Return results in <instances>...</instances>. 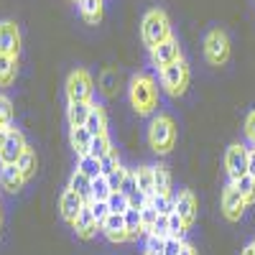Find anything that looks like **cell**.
Instances as JSON below:
<instances>
[{
    "instance_id": "cell-1",
    "label": "cell",
    "mask_w": 255,
    "mask_h": 255,
    "mask_svg": "<svg viewBox=\"0 0 255 255\" xmlns=\"http://www.w3.org/2000/svg\"><path fill=\"white\" fill-rule=\"evenodd\" d=\"M128 95H130V105L138 115H153L158 108V87L156 79L148 74H135L130 79V87H128Z\"/></svg>"
},
{
    "instance_id": "cell-2",
    "label": "cell",
    "mask_w": 255,
    "mask_h": 255,
    "mask_svg": "<svg viewBox=\"0 0 255 255\" xmlns=\"http://www.w3.org/2000/svg\"><path fill=\"white\" fill-rule=\"evenodd\" d=\"M148 145L158 156L171 153V148L176 145V123L171 115L158 113L151 118V123H148Z\"/></svg>"
},
{
    "instance_id": "cell-3",
    "label": "cell",
    "mask_w": 255,
    "mask_h": 255,
    "mask_svg": "<svg viewBox=\"0 0 255 255\" xmlns=\"http://www.w3.org/2000/svg\"><path fill=\"white\" fill-rule=\"evenodd\" d=\"M140 38L148 49H153L163 41L171 38V20L161 8H151L143 15V23H140Z\"/></svg>"
},
{
    "instance_id": "cell-4",
    "label": "cell",
    "mask_w": 255,
    "mask_h": 255,
    "mask_svg": "<svg viewBox=\"0 0 255 255\" xmlns=\"http://www.w3.org/2000/svg\"><path fill=\"white\" fill-rule=\"evenodd\" d=\"M189 64L184 59L174 61V64H168V67H163L158 72V79H161V87L171 95V97H181L189 87Z\"/></svg>"
},
{
    "instance_id": "cell-5",
    "label": "cell",
    "mask_w": 255,
    "mask_h": 255,
    "mask_svg": "<svg viewBox=\"0 0 255 255\" xmlns=\"http://www.w3.org/2000/svg\"><path fill=\"white\" fill-rule=\"evenodd\" d=\"M250 158H253V151L248 148V143H232L227 148V153H225V168H227V179L232 184L250 171Z\"/></svg>"
},
{
    "instance_id": "cell-6",
    "label": "cell",
    "mask_w": 255,
    "mask_h": 255,
    "mask_svg": "<svg viewBox=\"0 0 255 255\" xmlns=\"http://www.w3.org/2000/svg\"><path fill=\"white\" fill-rule=\"evenodd\" d=\"M204 59L212 67H222L230 59V38L222 28H212L204 36Z\"/></svg>"
},
{
    "instance_id": "cell-7",
    "label": "cell",
    "mask_w": 255,
    "mask_h": 255,
    "mask_svg": "<svg viewBox=\"0 0 255 255\" xmlns=\"http://www.w3.org/2000/svg\"><path fill=\"white\" fill-rule=\"evenodd\" d=\"M95 82L87 69H74L67 77V100L69 102H92Z\"/></svg>"
},
{
    "instance_id": "cell-8",
    "label": "cell",
    "mask_w": 255,
    "mask_h": 255,
    "mask_svg": "<svg viewBox=\"0 0 255 255\" xmlns=\"http://www.w3.org/2000/svg\"><path fill=\"white\" fill-rule=\"evenodd\" d=\"M245 209H248V199L238 191L235 184H227L222 189V215L227 222H240V217L245 215Z\"/></svg>"
},
{
    "instance_id": "cell-9",
    "label": "cell",
    "mask_w": 255,
    "mask_h": 255,
    "mask_svg": "<svg viewBox=\"0 0 255 255\" xmlns=\"http://www.w3.org/2000/svg\"><path fill=\"white\" fill-rule=\"evenodd\" d=\"M148 54H151V64H153L158 72H161L163 67H168V64L184 59V56H181V46H179V41H176L174 36L168 38V41H163V44L148 49Z\"/></svg>"
},
{
    "instance_id": "cell-10",
    "label": "cell",
    "mask_w": 255,
    "mask_h": 255,
    "mask_svg": "<svg viewBox=\"0 0 255 255\" xmlns=\"http://www.w3.org/2000/svg\"><path fill=\"white\" fill-rule=\"evenodd\" d=\"M28 148L23 133L18 130V128H10L8 130V138L3 143V148H0V166H5V163H18V158L23 156V151Z\"/></svg>"
},
{
    "instance_id": "cell-11",
    "label": "cell",
    "mask_w": 255,
    "mask_h": 255,
    "mask_svg": "<svg viewBox=\"0 0 255 255\" xmlns=\"http://www.w3.org/2000/svg\"><path fill=\"white\" fill-rule=\"evenodd\" d=\"M84 204H87V202H84L74 189H69V186H67V189L61 191V197H59V212H61V220L67 222V225H72V222L79 217V212L84 209Z\"/></svg>"
},
{
    "instance_id": "cell-12",
    "label": "cell",
    "mask_w": 255,
    "mask_h": 255,
    "mask_svg": "<svg viewBox=\"0 0 255 255\" xmlns=\"http://www.w3.org/2000/svg\"><path fill=\"white\" fill-rule=\"evenodd\" d=\"M20 51V31L13 20H0V54L18 56Z\"/></svg>"
},
{
    "instance_id": "cell-13",
    "label": "cell",
    "mask_w": 255,
    "mask_h": 255,
    "mask_svg": "<svg viewBox=\"0 0 255 255\" xmlns=\"http://www.w3.org/2000/svg\"><path fill=\"white\" fill-rule=\"evenodd\" d=\"M72 230L77 232L79 240H92L97 232H100V225H97V220L92 215V207L90 204H84V209L79 212V217L72 222Z\"/></svg>"
},
{
    "instance_id": "cell-14",
    "label": "cell",
    "mask_w": 255,
    "mask_h": 255,
    "mask_svg": "<svg viewBox=\"0 0 255 255\" xmlns=\"http://www.w3.org/2000/svg\"><path fill=\"white\" fill-rule=\"evenodd\" d=\"M174 209L179 212V217L191 227V225H194V220H197V197L191 194L189 189H181L179 194L174 197Z\"/></svg>"
},
{
    "instance_id": "cell-15",
    "label": "cell",
    "mask_w": 255,
    "mask_h": 255,
    "mask_svg": "<svg viewBox=\"0 0 255 255\" xmlns=\"http://www.w3.org/2000/svg\"><path fill=\"white\" fill-rule=\"evenodd\" d=\"M100 232L110 243H125V240H130V238H128V227H125V215H113V212H110V217L100 225Z\"/></svg>"
},
{
    "instance_id": "cell-16",
    "label": "cell",
    "mask_w": 255,
    "mask_h": 255,
    "mask_svg": "<svg viewBox=\"0 0 255 255\" xmlns=\"http://www.w3.org/2000/svg\"><path fill=\"white\" fill-rule=\"evenodd\" d=\"M26 184V176L20 174V168L15 163H5L0 166V189L10 191V194H15V191H20Z\"/></svg>"
},
{
    "instance_id": "cell-17",
    "label": "cell",
    "mask_w": 255,
    "mask_h": 255,
    "mask_svg": "<svg viewBox=\"0 0 255 255\" xmlns=\"http://www.w3.org/2000/svg\"><path fill=\"white\" fill-rule=\"evenodd\" d=\"M69 143L77 151V156L90 153V145H92V133L87 130L84 125H72L69 128Z\"/></svg>"
},
{
    "instance_id": "cell-18",
    "label": "cell",
    "mask_w": 255,
    "mask_h": 255,
    "mask_svg": "<svg viewBox=\"0 0 255 255\" xmlns=\"http://www.w3.org/2000/svg\"><path fill=\"white\" fill-rule=\"evenodd\" d=\"M84 128L95 135H102V133H108V115H105V108L102 105H92V110H90V118L87 123H84Z\"/></svg>"
},
{
    "instance_id": "cell-19",
    "label": "cell",
    "mask_w": 255,
    "mask_h": 255,
    "mask_svg": "<svg viewBox=\"0 0 255 255\" xmlns=\"http://www.w3.org/2000/svg\"><path fill=\"white\" fill-rule=\"evenodd\" d=\"M79 15L84 18V23L97 26L102 20V0H79Z\"/></svg>"
},
{
    "instance_id": "cell-20",
    "label": "cell",
    "mask_w": 255,
    "mask_h": 255,
    "mask_svg": "<svg viewBox=\"0 0 255 255\" xmlns=\"http://www.w3.org/2000/svg\"><path fill=\"white\" fill-rule=\"evenodd\" d=\"M18 77V56L0 54V87H10Z\"/></svg>"
},
{
    "instance_id": "cell-21",
    "label": "cell",
    "mask_w": 255,
    "mask_h": 255,
    "mask_svg": "<svg viewBox=\"0 0 255 255\" xmlns=\"http://www.w3.org/2000/svg\"><path fill=\"white\" fill-rule=\"evenodd\" d=\"M92 105H95V102H69V105H67V120H69V128H72V125H84V123H87Z\"/></svg>"
},
{
    "instance_id": "cell-22",
    "label": "cell",
    "mask_w": 255,
    "mask_h": 255,
    "mask_svg": "<svg viewBox=\"0 0 255 255\" xmlns=\"http://www.w3.org/2000/svg\"><path fill=\"white\" fill-rule=\"evenodd\" d=\"M135 179H138V189L140 194L145 197V202L156 194V186H153V166H140L135 168Z\"/></svg>"
},
{
    "instance_id": "cell-23",
    "label": "cell",
    "mask_w": 255,
    "mask_h": 255,
    "mask_svg": "<svg viewBox=\"0 0 255 255\" xmlns=\"http://www.w3.org/2000/svg\"><path fill=\"white\" fill-rule=\"evenodd\" d=\"M69 189H74L87 204L92 202V179H90V176H84L82 171H74V174H72V179H69Z\"/></svg>"
},
{
    "instance_id": "cell-24",
    "label": "cell",
    "mask_w": 255,
    "mask_h": 255,
    "mask_svg": "<svg viewBox=\"0 0 255 255\" xmlns=\"http://www.w3.org/2000/svg\"><path fill=\"white\" fill-rule=\"evenodd\" d=\"M125 227H128V238L130 240H138L143 238V222H140V209H128L125 212Z\"/></svg>"
},
{
    "instance_id": "cell-25",
    "label": "cell",
    "mask_w": 255,
    "mask_h": 255,
    "mask_svg": "<svg viewBox=\"0 0 255 255\" xmlns=\"http://www.w3.org/2000/svg\"><path fill=\"white\" fill-rule=\"evenodd\" d=\"M18 168H20V174H23L26 176V181L36 174V166H38V158H36V151H33V148L28 145L26 148V151H23V156H20L18 158V163H15Z\"/></svg>"
},
{
    "instance_id": "cell-26",
    "label": "cell",
    "mask_w": 255,
    "mask_h": 255,
    "mask_svg": "<svg viewBox=\"0 0 255 255\" xmlns=\"http://www.w3.org/2000/svg\"><path fill=\"white\" fill-rule=\"evenodd\" d=\"M77 171H82L84 176H90V179H97V176L102 174V168H100V158H95L92 153H84V156H79Z\"/></svg>"
},
{
    "instance_id": "cell-27",
    "label": "cell",
    "mask_w": 255,
    "mask_h": 255,
    "mask_svg": "<svg viewBox=\"0 0 255 255\" xmlns=\"http://www.w3.org/2000/svg\"><path fill=\"white\" fill-rule=\"evenodd\" d=\"M153 186H156V194H168L171 191V174L161 163L153 166Z\"/></svg>"
},
{
    "instance_id": "cell-28",
    "label": "cell",
    "mask_w": 255,
    "mask_h": 255,
    "mask_svg": "<svg viewBox=\"0 0 255 255\" xmlns=\"http://www.w3.org/2000/svg\"><path fill=\"white\" fill-rule=\"evenodd\" d=\"M113 194V186L108 181V176H97L92 179V202H108V197Z\"/></svg>"
},
{
    "instance_id": "cell-29",
    "label": "cell",
    "mask_w": 255,
    "mask_h": 255,
    "mask_svg": "<svg viewBox=\"0 0 255 255\" xmlns=\"http://www.w3.org/2000/svg\"><path fill=\"white\" fill-rule=\"evenodd\" d=\"M186 230L189 225L179 217V212L174 209L171 215H168V238H176V240H184L186 238Z\"/></svg>"
},
{
    "instance_id": "cell-30",
    "label": "cell",
    "mask_w": 255,
    "mask_h": 255,
    "mask_svg": "<svg viewBox=\"0 0 255 255\" xmlns=\"http://www.w3.org/2000/svg\"><path fill=\"white\" fill-rule=\"evenodd\" d=\"M113 151V143H110V135L108 133H102V135H95L92 138V145H90V153L95 158H105Z\"/></svg>"
},
{
    "instance_id": "cell-31",
    "label": "cell",
    "mask_w": 255,
    "mask_h": 255,
    "mask_svg": "<svg viewBox=\"0 0 255 255\" xmlns=\"http://www.w3.org/2000/svg\"><path fill=\"white\" fill-rule=\"evenodd\" d=\"M148 202L153 204V209L158 212L161 217H168V215L174 212V197H171V194H153Z\"/></svg>"
},
{
    "instance_id": "cell-32",
    "label": "cell",
    "mask_w": 255,
    "mask_h": 255,
    "mask_svg": "<svg viewBox=\"0 0 255 255\" xmlns=\"http://www.w3.org/2000/svg\"><path fill=\"white\" fill-rule=\"evenodd\" d=\"M108 204H110L113 215H125V212L130 209V199H128L123 191H113V194L108 197Z\"/></svg>"
},
{
    "instance_id": "cell-33",
    "label": "cell",
    "mask_w": 255,
    "mask_h": 255,
    "mask_svg": "<svg viewBox=\"0 0 255 255\" xmlns=\"http://www.w3.org/2000/svg\"><path fill=\"white\" fill-rule=\"evenodd\" d=\"M0 128H13V102L0 92Z\"/></svg>"
},
{
    "instance_id": "cell-34",
    "label": "cell",
    "mask_w": 255,
    "mask_h": 255,
    "mask_svg": "<svg viewBox=\"0 0 255 255\" xmlns=\"http://www.w3.org/2000/svg\"><path fill=\"white\" fill-rule=\"evenodd\" d=\"M156 220H158V212L153 209V204H151V202H145V204L140 207V222H143V232H145V235L153 230Z\"/></svg>"
},
{
    "instance_id": "cell-35",
    "label": "cell",
    "mask_w": 255,
    "mask_h": 255,
    "mask_svg": "<svg viewBox=\"0 0 255 255\" xmlns=\"http://www.w3.org/2000/svg\"><path fill=\"white\" fill-rule=\"evenodd\" d=\"M235 186H238V191L248 199V204L250 202H255V179L250 176V174H245V176H240L238 181H235Z\"/></svg>"
},
{
    "instance_id": "cell-36",
    "label": "cell",
    "mask_w": 255,
    "mask_h": 255,
    "mask_svg": "<svg viewBox=\"0 0 255 255\" xmlns=\"http://www.w3.org/2000/svg\"><path fill=\"white\" fill-rule=\"evenodd\" d=\"M100 168H102V176H110L113 171H118L120 168V156H118V148H113V151L100 158Z\"/></svg>"
},
{
    "instance_id": "cell-37",
    "label": "cell",
    "mask_w": 255,
    "mask_h": 255,
    "mask_svg": "<svg viewBox=\"0 0 255 255\" xmlns=\"http://www.w3.org/2000/svg\"><path fill=\"white\" fill-rule=\"evenodd\" d=\"M166 240L158 235H145V255H163L166 253Z\"/></svg>"
},
{
    "instance_id": "cell-38",
    "label": "cell",
    "mask_w": 255,
    "mask_h": 255,
    "mask_svg": "<svg viewBox=\"0 0 255 255\" xmlns=\"http://www.w3.org/2000/svg\"><path fill=\"white\" fill-rule=\"evenodd\" d=\"M90 207H92V215H95L97 225H102L105 220L110 217V204L108 202H90Z\"/></svg>"
},
{
    "instance_id": "cell-39",
    "label": "cell",
    "mask_w": 255,
    "mask_h": 255,
    "mask_svg": "<svg viewBox=\"0 0 255 255\" xmlns=\"http://www.w3.org/2000/svg\"><path fill=\"white\" fill-rule=\"evenodd\" d=\"M245 140H248V148L255 153V110L245 120Z\"/></svg>"
},
{
    "instance_id": "cell-40",
    "label": "cell",
    "mask_w": 255,
    "mask_h": 255,
    "mask_svg": "<svg viewBox=\"0 0 255 255\" xmlns=\"http://www.w3.org/2000/svg\"><path fill=\"white\" fill-rule=\"evenodd\" d=\"M148 235H158V238H168V217H161V215H158V220H156L153 230L148 232Z\"/></svg>"
},
{
    "instance_id": "cell-41",
    "label": "cell",
    "mask_w": 255,
    "mask_h": 255,
    "mask_svg": "<svg viewBox=\"0 0 255 255\" xmlns=\"http://www.w3.org/2000/svg\"><path fill=\"white\" fill-rule=\"evenodd\" d=\"M125 174H128V168H118V171H113L110 176H108V181H110V186H113V191H120V186H123V179H125Z\"/></svg>"
},
{
    "instance_id": "cell-42",
    "label": "cell",
    "mask_w": 255,
    "mask_h": 255,
    "mask_svg": "<svg viewBox=\"0 0 255 255\" xmlns=\"http://www.w3.org/2000/svg\"><path fill=\"white\" fill-rule=\"evenodd\" d=\"M181 245H184V240H176V238H168V240H166V253H163V255H179Z\"/></svg>"
},
{
    "instance_id": "cell-43",
    "label": "cell",
    "mask_w": 255,
    "mask_h": 255,
    "mask_svg": "<svg viewBox=\"0 0 255 255\" xmlns=\"http://www.w3.org/2000/svg\"><path fill=\"white\" fill-rule=\"evenodd\" d=\"M179 255H199V253H197V248H194V245H189V243L184 240V245H181Z\"/></svg>"
},
{
    "instance_id": "cell-44",
    "label": "cell",
    "mask_w": 255,
    "mask_h": 255,
    "mask_svg": "<svg viewBox=\"0 0 255 255\" xmlns=\"http://www.w3.org/2000/svg\"><path fill=\"white\" fill-rule=\"evenodd\" d=\"M8 130H10V128H0V148H3V143L8 138Z\"/></svg>"
},
{
    "instance_id": "cell-45",
    "label": "cell",
    "mask_w": 255,
    "mask_h": 255,
    "mask_svg": "<svg viewBox=\"0 0 255 255\" xmlns=\"http://www.w3.org/2000/svg\"><path fill=\"white\" fill-rule=\"evenodd\" d=\"M253 179H255V153H253V158H250V171H248Z\"/></svg>"
},
{
    "instance_id": "cell-46",
    "label": "cell",
    "mask_w": 255,
    "mask_h": 255,
    "mask_svg": "<svg viewBox=\"0 0 255 255\" xmlns=\"http://www.w3.org/2000/svg\"><path fill=\"white\" fill-rule=\"evenodd\" d=\"M243 255H255V248H253V243H250V245L243 250Z\"/></svg>"
},
{
    "instance_id": "cell-47",
    "label": "cell",
    "mask_w": 255,
    "mask_h": 255,
    "mask_svg": "<svg viewBox=\"0 0 255 255\" xmlns=\"http://www.w3.org/2000/svg\"><path fill=\"white\" fill-rule=\"evenodd\" d=\"M0 227H3V215H0Z\"/></svg>"
},
{
    "instance_id": "cell-48",
    "label": "cell",
    "mask_w": 255,
    "mask_h": 255,
    "mask_svg": "<svg viewBox=\"0 0 255 255\" xmlns=\"http://www.w3.org/2000/svg\"><path fill=\"white\" fill-rule=\"evenodd\" d=\"M69 3H79V0H69Z\"/></svg>"
},
{
    "instance_id": "cell-49",
    "label": "cell",
    "mask_w": 255,
    "mask_h": 255,
    "mask_svg": "<svg viewBox=\"0 0 255 255\" xmlns=\"http://www.w3.org/2000/svg\"><path fill=\"white\" fill-rule=\"evenodd\" d=\"M143 255H145V253H143Z\"/></svg>"
}]
</instances>
